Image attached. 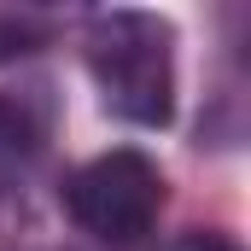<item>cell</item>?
Wrapping results in <instances>:
<instances>
[{
	"mask_svg": "<svg viewBox=\"0 0 251 251\" xmlns=\"http://www.w3.org/2000/svg\"><path fill=\"white\" fill-rule=\"evenodd\" d=\"M82 53L111 117L134 128H170L176 117V24L170 18L140 6L94 12Z\"/></svg>",
	"mask_w": 251,
	"mask_h": 251,
	"instance_id": "6da1fadb",
	"label": "cell"
},
{
	"mask_svg": "<svg viewBox=\"0 0 251 251\" xmlns=\"http://www.w3.org/2000/svg\"><path fill=\"white\" fill-rule=\"evenodd\" d=\"M59 199L82 234H94L105 246H134L158 228L170 187H164V170L140 146H111V152L76 164L64 176Z\"/></svg>",
	"mask_w": 251,
	"mask_h": 251,
	"instance_id": "7a4b0ae2",
	"label": "cell"
},
{
	"mask_svg": "<svg viewBox=\"0 0 251 251\" xmlns=\"http://www.w3.org/2000/svg\"><path fill=\"white\" fill-rule=\"evenodd\" d=\"M41 152H47V123H41V111H35L24 94H6V88H0V199L24 193V181H29L35 164H41Z\"/></svg>",
	"mask_w": 251,
	"mask_h": 251,
	"instance_id": "3957f363",
	"label": "cell"
},
{
	"mask_svg": "<svg viewBox=\"0 0 251 251\" xmlns=\"http://www.w3.org/2000/svg\"><path fill=\"white\" fill-rule=\"evenodd\" d=\"M47 35H53V24H47L41 12H29V6H0V64L35 53Z\"/></svg>",
	"mask_w": 251,
	"mask_h": 251,
	"instance_id": "277c9868",
	"label": "cell"
},
{
	"mask_svg": "<svg viewBox=\"0 0 251 251\" xmlns=\"http://www.w3.org/2000/svg\"><path fill=\"white\" fill-rule=\"evenodd\" d=\"M164 251H240V240H228L222 228H187L181 240H170Z\"/></svg>",
	"mask_w": 251,
	"mask_h": 251,
	"instance_id": "5b68a950",
	"label": "cell"
}]
</instances>
